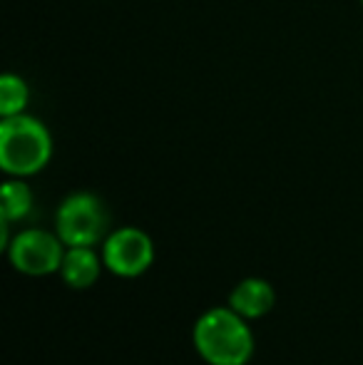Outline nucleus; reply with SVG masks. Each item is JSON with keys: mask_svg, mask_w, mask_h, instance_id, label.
Segmentation results:
<instances>
[{"mask_svg": "<svg viewBox=\"0 0 363 365\" xmlns=\"http://www.w3.org/2000/svg\"><path fill=\"white\" fill-rule=\"evenodd\" d=\"M192 346L207 365H249L257 353L252 321L229 306H212L194 321Z\"/></svg>", "mask_w": 363, "mask_h": 365, "instance_id": "nucleus-1", "label": "nucleus"}, {"mask_svg": "<svg viewBox=\"0 0 363 365\" xmlns=\"http://www.w3.org/2000/svg\"><path fill=\"white\" fill-rule=\"evenodd\" d=\"M53 159V135L43 120L28 115L0 117V169L5 177L30 179Z\"/></svg>", "mask_w": 363, "mask_h": 365, "instance_id": "nucleus-2", "label": "nucleus"}, {"mask_svg": "<svg viewBox=\"0 0 363 365\" xmlns=\"http://www.w3.org/2000/svg\"><path fill=\"white\" fill-rule=\"evenodd\" d=\"M55 231L65 246H100L110 234V212L92 192H70L55 209Z\"/></svg>", "mask_w": 363, "mask_h": 365, "instance_id": "nucleus-3", "label": "nucleus"}, {"mask_svg": "<svg viewBox=\"0 0 363 365\" xmlns=\"http://www.w3.org/2000/svg\"><path fill=\"white\" fill-rule=\"evenodd\" d=\"M65 251H68V246L63 244L55 229L50 231L30 226V229L13 234L8 249H5V256H8V264L20 276L48 279V276L60 274Z\"/></svg>", "mask_w": 363, "mask_h": 365, "instance_id": "nucleus-4", "label": "nucleus"}, {"mask_svg": "<svg viewBox=\"0 0 363 365\" xmlns=\"http://www.w3.org/2000/svg\"><path fill=\"white\" fill-rule=\"evenodd\" d=\"M105 271L115 279H140L155 264V241L140 226H117L100 244Z\"/></svg>", "mask_w": 363, "mask_h": 365, "instance_id": "nucleus-5", "label": "nucleus"}, {"mask_svg": "<svg viewBox=\"0 0 363 365\" xmlns=\"http://www.w3.org/2000/svg\"><path fill=\"white\" fill-rule=\"evenodd\" d=\"M227 306L247 321H262L276 306V289L262 276H247L229 291Z\"/></svg>", "mask_w": 363, "mask_h": 365, "instance_id": "nucleus-6", "label": "nucleus"}, {"mask_svg": "<svg viewBox=\"0 0 363 365\" xmlns=\"http://www.w3.org/2000/svg\"><path fill=\"white\" fill-rule=\"evenodd\" d=\"M105 271V261L97 246H68L63 266H60V279L73 291H88L100 281Z\"/></svg>", "mask_w": 363, "mask_h": 365, "instance_id": "nucleus-7", "label": "nucleus"}, {"mask_svg": "<svg viewBox=\"0 0 363 365\" xmlns=\"http://www.w3.org/2000/svg\"><path fill=\"white\" fill-rule=\"evenodd\" d=\"M33 189L25 179L20 177H8L0 187V219L3 221H23L33 212Z\"/></svg>", "mask_w": 363, "mask_h": 365, "instance_id": "nucleus-8", "label": "nucleus"}, {"mask_svg": "<svg viewBox=\"0 0 363 365\" xmlns=\"http://www.w3.org/2000/svg\"><path fill=\"white\" fill-rule=\"evenodd\" d=\"M30 87L15 73L0 75V117H13L28 112Z\"/></svg>", "mask_w": 363, "mask_h": 365, "instance_id": "nucleus-9", "label": "nucleus"}, {"mask_svg": "<svg viewBox=\"0 0 363 365\" xmlns=\"http://www.w3.org/2000/svg\"><path fill=\"white\" fill-rule=\"evenodd\" d=\"M361 8H363V0H361Z\"/></svg>", "mask_w": 363, "mask_h": 365, "instance_id": "nucleus-10", "label": "nucleus"}]
</instances>
